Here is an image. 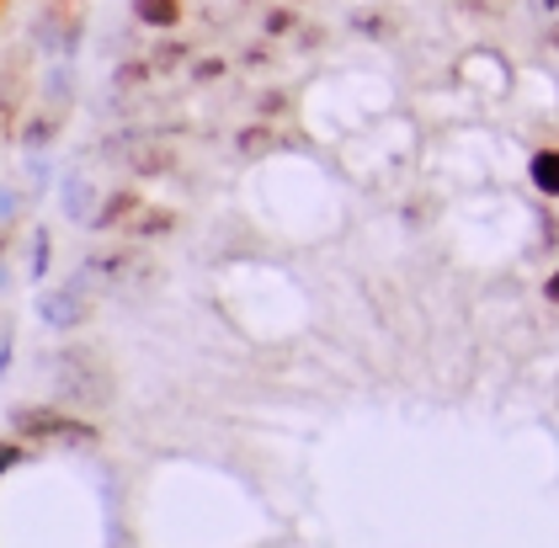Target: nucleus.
<instances>
[{
    "label": "nucleus",
    "instance_id": "f257e3e1",
    "mask_svg": "<svg viewBox=\"0 0 559 548\" xmlns=\"http://www.w3.org/2000/svg\"><path fill=\"white\" fill-rule=\"evenodd\" d=\"M53 394H59V405H70V410H102L107 400H112V379H107V357L102 352H91V346H70V352H59L53 357Z\"/></svg>",
    "mask_w": 559,
    "mask_h": 548
},
{
    "label": "nucleus",
    "instance_id": "f03ea898",
    "mask_svg": "<svg viewBox=\"0 0 559 548\" xmlns=\"http://www.w3.org/2000/svg\"><path fill=\"white\" fill-rule=\"evenodd\" d=\"M5 421H11V437H27L33 448L38 442H81V448H96L102 442V426L86 421L81 410H70V405H11L5 410Z\"/></svg>",
    "mask_w": 559,
    "mask_h": 548
},
{
    "label": "nucleus",
    "instance_id": "7ed1b4c3",
    "mask_svg": "<svg viewBox=\"0 0 559 548\" xmlns=\"http://www.w3.org/2000/svg\"><path fill=\"white\" fill-rule=\"evenodd\" d=\"M38 320H44L48 331H59V336H75L81 325L91 320V288L81 272H70L59 288H48L44 298H38Z\"/></svg>",
    "mask_w": 559,
    "mask_h": 548
},
{
    "label": "nucleus",
    "instance_id": "20e7f679",
    "mask_svg": "<svg viewBox=\"0 0 559 548\" xmlns=\"http://www.w3.org/2000/svg\"><path fill=\"white\" fill-rule=\"evenodd\" d=\"M107 155L112 166H129L133 176H166L176 170V150L150 139V133H123V139H107Z\"/></svg>",
    "mask_w": 559,
    "mask_h": 548
},
{
    "label": "nucleus",
    "instance_id": "39448f33",
    "mask_svg": "<svg viewBox=\"0 0 559 548\" xmlns=\"http://www.w3.org/2000/svg\"><path fill=\"white\" fill-rule=\"evenodd\" d=\"M81 277H86L91 294H102V288H118V283H129L133 272V246H102V251H91L81 266H75Z\"/></svg>",
    "mask_w": 559,
    "mask_h": 548
},
{
    "label": "nucleus",
    "instance_id": "423d86ee",
    "mask_svg": "<svg viewBox=\"0 0 559 548\" xmlns=\"http://www.w3.org/2000/svg\"><path fill=\"white\" fill-rule=\"evenodd\" d=\"M38 48L59 53V59H75L81 53V16H70V5H48L38 16Z\"/></svg>",
    "mask_w": 559,
    "mask_h": 548
},
{
    "label": "nucleus",
    "instance_id": "0eeeda50",
    "mask_svg": "<svg viewBox=\"0 0 559 548\" xmlns=\"http://www.w3.org/2000/svg\"><path fill=\"white\" fill-rule=\"evenodd\" d=\"M96 203H102V192H96V181H91L86 170H70V176L59 181V213H64L70 224H86V229H91Z\"/></svg>",
    "mask_w": 559,
    "mask_h": 548
},
{
    "label": "nucleus",
    "instance_id": "6e6552de",
    "mask_svg": "<svg viewBox=\"0 0 559 548\" xmlns=\"http://www.w3.org/2000/svg\"><path fill=\"white\" fill-rule=\"evenodd\" d=\"M144 209V192H133V187H112V192H102V203H96V218H91V229L96 235H112V229H129L133 213Z\"/></svg>",
    "mask_w": 559,
    "mask_h": 548
},
{
    "label": "nucleus",
    "instance_id": "1a4fd4ad",
    "mask_svg": "<svg viewBox=\"0 0 559 548\" xmlns=\"http://www.w3.org/2000/svg\"><path fill=\"white\" fill-rule=\"evenodd\" d=\"M181 16H187L181 0H133V22L150 27V33H176Z\"/></svg>",
    "mask_w": 559,
    "mask_h": 548
},
{
    "label": "nucleus",
    "instance_id": "9d476101",
    "mask_svg": "<svg viewBox=\"0 0 559 548\" xmlns=\"http://www.w3.org/2000/svg\"><path fill=\"white\" fill-rule=\"evenodd\" d=\"M527 181H533L549 203L559 198V150L555 144H544V150H533V155H527Z\"/></svg>",
    "mask_w": 559,
    "mask_h": 548
},
{
    "label": "nucleus",
    "instance_id": "9b49d317",
    "mask_svg": "<svg viewBox=\"0 0 559 548\" xmlns=\"http://www.w3.org/2000/svg\"><path fill=\"white\" fill-rule=\"evenodd\" d=\"M283 144H288V139H283L272 123H251V128L235 133V150H240L246 160H261V155H272V150H283Z\"/></svg>",
    "mask_w": 559,
    "mask_h": 548
},
{
    "label": "nucleus",
    "instance_id": "f8f14e48",
    "mask_svg": "<svg viewBox=\"0 0 559 548\" xmlns=\"http://www.w3.org/2000/svg\"><path fill=\"white\" fill-rule=\"evenodd\" d=\"M171 229H176V213L171 209H155V203H144V209L133 213L129 240H160V235H171Z\"/></svg>",
    "mask_w": 559,
    "mask_h": 548
},
{
    "label": "nucleus",
    "instance_id": "ddd939ff",
    "mask_svg": "<svg viewBox=\"0 0 559 548\" xmlns=\"http://www.w3.org/2000/svg\"><path fill=\"white\" fill-rule=\"evenodd\" d=\"M59 128H64V118H59V112H33V118L22 123V133H16V139H22V150L33 155V150H48V144L59 139Z\"/></svg>",
    "mask_w": 559,
    "mask_h": 548
},
{
    "label": "nucleus",
    "instance_id": "4468645a",
    "mask_svg": "<svg viewBox=\"0 0 559 548\" xmlns=\"http://www.w3.org/2000/svg\"><path fill=\"white\" fill-rule=\"evenodd\" d=\"M261 33H266L272 43L294 38V33H299V11H294V0H288V5H272V11L261 16Z\"/></svg>",
    "mask_w": 559,
    "mask_h": 548
},
{
    "label": "nucleus",
    "instance_id": "2eb2a0df",
    "mask_svg": "<svg viewBox=\"0 0 559 548\" xmlns=\"http://www.w3.org/2000/svg\"><path fill=\"white\" fill-rule=\"evenodd\" d=\"M48 261H53V235L38 224V229H33V251H27V277H33V283L48 277Z\"/></svg>",
    "mask_w": 559,
    "mask_h": 548
},
{
    "label": "nucleus",
    "instance_id": "dca6fc26",
    "mask_svg": "<svg viewBox=\"0 0 559 548\" xmlns=\"http://www.w3.org/2000/svg\"><path fill=\"white\" fill-rule=\"evenodd\" d=\"M33 458V442L27 437H0V479L11 474V468H22Z\"/></svg>",
    "mask_w": 559,
    "mask_h": 548
},
{
    "label": "nucleus",
    "instance_id": "f3484780",
    "mask_svg": "<svg viewBox=\"0 0 559 548\" xmlns=\"http://www.w3.org/2000/svg\"><path fill=\"white\" fill-rule=\"evenodd\" d=\"M150 75H155V59H129V64H118V70H112V85L133 91V85H144Z\"/></svg>",
    "mask_w": 559,
    "mask_h": 548
},
{
    "label": "nucleus",
    "instance_id": "a211bd4d",
    "mask_svg": "<svg viewBox=\"0 0 559 548\" xmlns=\"http://www.w3.org/2000/svg\"><path fill=\"white\" fill-rule=\"evenodd\" d=\"M389 27H394V22L379 16V11H357V16H352V33H362V38H389Z\"/></svg>",
    "mask_w": 559,
    "mask_h": 548
},
{
    "label": "nucleus",
    "instance_id": "6ab92c4d",
    "mask_svg": "<svg viewBox=\"0 0 559 548\" xmlns=\"http://www.w3.org/2000/svg\"><path fill=\"white\" fill-rule=\"evenodd\" d=\"M224 70H229V64H224V59H214V53H209V59H192V81H198V85L224 81Z\"/></svg>",
    "mask_w": 559,
    "mask_h": 548
},
{
    "label": "nucleus",
    "instance_id": "aec40b11",
    "mask_svg": "<svg viewBox=\"0 0 559 548\" xmlns=\"http://www.w3.org/2000/svg\"><path fill=\"white\" fill-rule=\"evenodd\" d=\"M181 59H187V43L166 38V43H160V48H155V70H160V75H166V70H176Z\"/></svg>",
    "mask_w": 559,
    "mask_h": 548
},
{
    "label": "nucleus",
    "instance_id": "412c9836",
    "mask_svg": "<svg viewBox=\"0 0 559 548\" xmlns=\"http://www.w3.org/2000/svg\"><path fill=\"white\" fill-rule=\"evenodd\" d=\"M16 213H22V192L16 187H0V229H11Z\"/></svg>",
    "mask_w": 559,
    "mask_h": 548
},
{
    "label": "nucleus",
    "instance_id": "4be33fe9",
    "mask_svg": "<svg viewBox=\"0 0 559 548\" xmlns=\"http://www.w3.org/2000/svg\"><path fill=\"white\" fill-rule=\"evenodd\" d=\"M538 235H544V251H555V246H559V218H555V209H549V203L538 209Z\"/></svg>",
    "mask_w": 559,
    "mask_h": 548
},
{
    "label": "nucleus",
    "instance_id": "5701e85b",
    "mask_svg": "<svg viewBox=\"0 0 559 548\" xmlns=\"http://www.w3.org/2000/svg\"><path fill=\"white\" fill-rule=\"evenodd\" d=\"M544 303H555V309H559V266L544 277Z\"/></svg>",
    "mask_w": 559,
    "mask_h": 548
},
{
    "label": "nucleus",
    "instance_id": "b1692460",
    "mask_svg": "<svg viewBox=\"0 0 559 548\" xmlns=\"http://www.w3.org/2000/svg\"><path fill=\"white\" fill-rule=\"evenodd\" d=\"M272 112H283V91H272V96H261V118H272Z\"/></svg>",
    "mask_w": 559,
    "mask_h": 548
},
{
    "label": "nucleus",
    "instance_id": "393cba45",
    "mask_svg": "<svg viewBox=\"0 0 559 548\" xmlns=\"http://www.w3.org/2000/svg\"><path fill=\"white\" fill-rule=\"evenodd\" d=\"M5 368H11V336H0V379H5Z\"/></svg>",
    "mask_w": 559,
    "mask_h": 548
},
{
    "label": "nucleus",
    "instance_id": "a878e982",
    "mask_svg": "<svg viewBox=\"0 0 559 548\" xmlns=\"http://www.w3.org/2000/svg\"><path fill=\"white\" fill-rule=\"evenodd\" d=\"M538 11H559V0H538Z\"/></svg>",
    "mask_w": 559,
    "mask_h": 548
},
{
    "label": "nucleus",
    "instance_id": "bb28decb",
    "mask_svg": "<svg viewBox=\"0 0 559 548\" xmlns=\"http://www.w3.org/2000/svg\"><path fill=\"white\" fill-rule=\"evenodd\" d=\"M294 5H299V0H294Z\"/></svg>",
    "mask_w": 559,
    "mask_h": 548
}]
</instances>
